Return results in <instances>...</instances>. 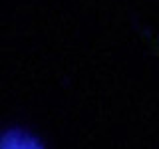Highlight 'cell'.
I'll use <instances>...</instances> for the list:
<instances>
[{
    "mask_svg": "<svg viewBox=\"0 0 159 149\" xmlns=\"http://www.w3.org/2000/svg\"><path fill=\"white\" fill-rule=\"evenodd\" d=\"M0 149H46L40 139L22 131V129H10L0 135Z\"/></svg>",
    "mask_w": 159,
    "mask_h": 149,
    "instance_id": "cell-1",
    "label": "cell"
},
{
    "mask_svg": "<svg viewBox=\"0 0 159 149\" xmlns=\"http://www.w3.org/2000/svg\"><path fill=\"white\" fill-rule=\"evenodd\" d=\"M155 50H157V54H159V44H155Z\"/></svg>",
    "mask_w": 159,
    "mask_h": 149,
    "instance_id": "cell-2",
    "label": "cell"
}]
</instances>
